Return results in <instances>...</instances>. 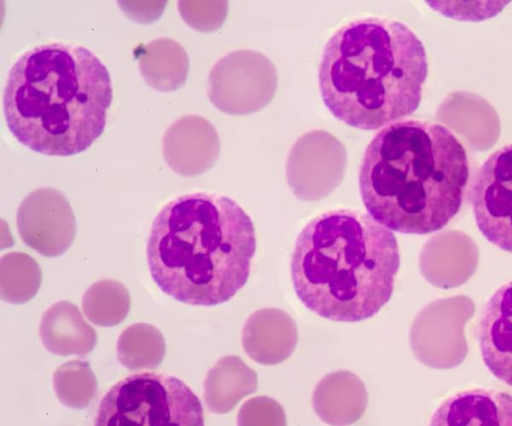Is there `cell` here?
<instances>
[{"label": "cell", "mask_w": 512, "mask_h": 426, "mask_svg": "<svg viewBox=\"0 0 512 426\" xmlns=\"http://www.w3.org/2000/svg\"><path fill=\"white\" fill-rule=\"evenodd\" d=\"M469 175L466 149L453 131L407 119L384 126L367 145L359 189L377 222L422 235L441 230L459 212Z\"/></svg>", "instance_id": "cell-1"}, {"label": "cell", "mask_w": 512, "mask_h": 426, "mask_svg": "<svg viewBox=\"0 0 512 426\" xmlns=\"http://www.w3.org/2000/svg\"><path fill=\"white\" fill-rule=\"evenodd\" d=\"M256 236L233 199L195 192L166 203L151 226L147 263L157 286L175 300L213 306L247 282Z\"/></svg>", "instance_id": "cell-2"}, {"label": "cell", "mask_w": 512, "mask_h": 426, "mask_svg": "<svg viewBox=\"0 0 512 426\" xmlns=\"http://www.w3.org/2000/svg\"><path fill=\"white\" fill-rule=\"evenodd\" d=\"M112 101L110 74L88 48L53 42L22 54L3 95L7 126L29 149L71 156L102 134Z\"/></svg>", "instance_id": "cell-3"}, {"label": "cell", "mask_w": 512, "mask_h": 426, "mask_svg": "<svg viewBox=\"0 0 512 426\" xmlns=\"http://www.w3.org/2000/svg\"><path fill=\"white\" fill-rule=\"evenodd\" d=\"M427 75L424 45L410 27L365 17L330 37L318 81L322 100L337 119L376 130L416 111Z\"/></svg>", "instance_id": "cell-4"}, {"label": "cell", "mask_w": 512, "mask_h": 426, "mask_svg": "<svg viewBox=\"0 0 512 426\" xmlns=\"http://www.w3.org/2000/svg\"><path fill=\"white\" fill-rule=\"evenodd\" d=\"M399 265L390 229L360 210L341 208L305 225L290 268L295 293L309 310L333 321L357 322L390 300Z\"/></svg>", "instance_id": "cell-5"}, {"label": "cell", "mask_w": 512, "mask_h": 426, "mask_svg": "<svg viewBox=\"0 0 512 426\" xmlns=\"http://www.w3.org/2000/svg\"><path fill=\"white\" fill-rule=\"evenodd\" d=\"M97 426H202L200 400L181 379L141 372L113 385L102 398Z\"/></svg>", "instance_id": "cell-6"}, {"label": "cell", "mask_w": 512, "mask_h": 426, "mask_svg": "<svg viewBox=\"0 0 512 426\" xmlns=\"http://www.w3.org/2000/svg\"><path fill=\"white\" fill-rule=\"evenodd\" d=\"M471 208L485 239L512 253V143L494 151L480 166L471 189Z\"/></svg>", "instance_id": "cell-7"}, {"label": "cell", "mask_w": 512, "mask_h": 426, "mask_svg": "<svg viewBox=\"0 0 512 426\" xmlns=\"http://www.w3.org/2000/svg\"><path fill=\"white\" fill-rule=\"evenodd\" d=\"M22 241L45 257H57L74 241L76 220L69 201L53 187H42L29 193L16 214Z\"/></svg>", "instance_id": "cell-8"}, {"label": "cell", "mask_w": 512, "mask_h": 426, "mask_svg": "<svg viewBox=\"0 0 512 426\" xmlns=\"http://www.w3.org/2000/svg\"><path fill=\"white\" fill-rule=\"evenodd\" d=\"M219 141L213 126L198 115H184L165 131L162 154L167 165L182 176L207 171L217 159Z\"/></svg>", "instance_id": "cell-9"}, {"label": "cell", "mask_w": 512, "mask_h": 426, "mask_svg": "<svg viewBox=\"0 0 512 426\" xmlns=\"http://www.w3.org/2000/svg\"><path fill=\"white\" fill-rule=\"evenodd\" d=\"M477 338L487 369L512 386V280L501 285L486 302Z\"/></svg>", "instance_id": "cell-10"}, {"label": "cell", "mask_w": 512, "mask_h": 426, "mask_svg": "<svg viewBox=\"0 0 512 426\" xmlns=\"http://www.w3.org/2000/svg\"><path fill=\"white\" fill-rule=\"evenodd\" d=\"M431 425H512V395L498 390L473 388L447 398L434 412Z\"/></svg>", "instance_id": "cell-11"}, {"label": "cell", "mask_w": 512, "mask_h": 426, "mask_svg": "<svg viewBox=\"0 0 512 426\" xmlns=\"http://www.w3.org/2000/svg\"><path fill=\"white\" fill-rule=\"evenodd\" d=\"M39 335L44 347L58 356L88 355L97 344L96 331L79 308L68 301L53 303L42 315Z\"/></svg>", "instance_id": "cell-12"}, {"label": "cell", "mask_w": 512, "mask_h": 426, "mask_svg": "<svg viewBox=\"0 0 512 426\" xmlns=\"http://www.w3.org/2000/svg\"><path fill=\"white\" fill-rule=\"evenodd\" d=\"M139 70L144 81L160 92L181 88L187 79L189 58L173 39L157 38L136 49Z\"/></svg>", "instance_id": "cell-13"}, {"label": "cell", "mask_w": 512, "mask_h": 426, "mask_svg": "<svg viewBox=\"0 0 512 426\" xmlns=\"http://www.w3.org/2000/svg\"><path fill=\"white\" fill-rule=\"evenodd\" d=\"M256 374L241 359L226 356L208 371L204 380V400L208 409L217 414L230 411L243 396L254 392Z\"/></svg>", "instance_id": "cell-14"}, {"label": "cell", "mask_w": 512, "mask_h": 426, "mask_svg": "<svg viewBox=\"0 0 512 426\" xmlns=\"http://www.w3.org/2000/svg\"><path fill=\"white\" fill-rule=\"evenodd\" d=\"M116 351L118 361L130 370L154 369L165 357L166 342L154 325L135 323L122 331Z\"/></svg>", "instance_id": "cell-15"}, {"label": "cell", "mask_w": 512, "mask_h": 426, "mask_svg": "<svg viewBox=\"0 0 512 426\" xmlns=\"http://www.w3.org/2000/svg\"><path fill=\"white\" fill-rule=\"evenodd\" d=\"M42 272L36 260L23 252L0 258V297L11 304L30 301L40 288Z\"/></svg>", "instance_id": "cell-16"}, {"label": "cell", "mask_w": 512, "mask_h": 426, "mask_svg": "<svg viewBox=\"0 0 512 426\" xmlns=\"http://www.w3.org/2000/svg\"><path fill=\"white\" fill-rule=\"evenodd\" d=\"M130 306L128 289L114 279L93 283L82 299L83 312L88 320L104 327L120 324L128 315Z\"/></svg>", "instance_id": "cell-17"}, {"label": "cell", "mask_w": 512, "mask_h": 426, "mask_svg": "<svg viewBox=\"0 0 512 426\" xmlns=\"http://www.w3.org/2000/svg\"><path fill=\"white\" fill-rule=\"evenodd\" d=\"M97 386L96 376L87 361H68L60 365L53 374L55 394L69 408L87 407L95 397Z\"/></svg>", "instance_id": "cell-18"}]
</instances>
